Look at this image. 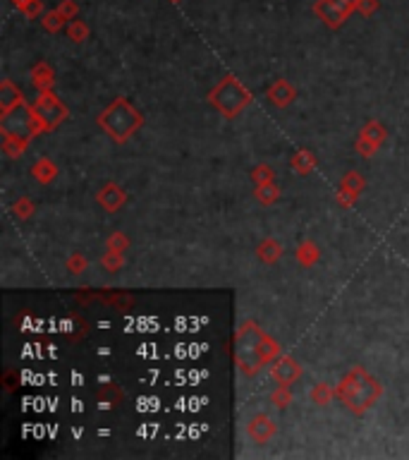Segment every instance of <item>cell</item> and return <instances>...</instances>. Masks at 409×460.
Segmentation results:
<instances>
[{"label":"cell","mask_w":409,"mask_h":460,"mask_svg":"<svg viewBox=\"0 0 409 460\" xmlns=\"http://www.w3.org/2000/svg\"><path fill=\"white\" fill-rule=\"evenodd\" d=\"M386 137H388L386 128H383L378 120H369L362 128V132H359V139L357 144H354V149H357L362 156H373V154L381 149V144L386 142Z\"/></svg>","instance_id":"ba28073f"},{"label":"cell","mask_w":409,"mask_h":460,"mask_svg":"<svg viewBox=\"0 0 409 460\" xmlns=\"http://www.w3.org/2000/svg\"><path fill=\"white\" fill-rule=\"evenodd\" d=\"M383 396V384L364 367H352L335 389V398L354 415H364Z\"/></svg>","instance_id":"7a4b0ae2"},{"label":"cell","mask_w":409,"mask_h":460,"mask_svg":"<svg viewBox=\"0 0 409 460\" xmlns=\"http://www.w3.org/2000/svg\"><path fill=\"white\" fill-rule=\"evenodd\" d=\"M65 22L67 19L62 17L60 14V10H48V12H43L41 14V24H43V29H46V32H51V34H58L60 32L62 27H65Z\"/></svg>","instance_id":"603a6c76"},{"label":"cell","mask_w":409,"mask_h":460,"mask_svg":"<svg viewBox=\"0 0 409 460\" xmlns=\"http://www.w3.org/2000/svg\"><path fill=\"white\" fill-rule=\"evenodd\" d=\"M12 211H14V216H17V219L24 221V219H29V216L34 214V204L29 199H19L17 204H14Z\"/></svg>","instance_id":"d6a6232c"},{"label":"cell","mask_w":409,"mask_h":460,"mask_svg":"<svg viewBox=\"0 0 409 460\" xmlns=\"http://www.w3.org/2000/svg\"><path fill=\"white\" fill-rule=\"evenodd\" d=\"M271 376L277 381V384L292 386L301 376V367H299V362H297L295 357L282 355V352H280V355H277L275 360L271 362Z\"/></svg>","instance_id":"9c48e42d"},{"label":"cell","mask_w":409,"mask_h":460,"mask_svg":"<svg viewBox=\"0 0 409 460\" xmlns=\"http://www.w3.org/2000/svg\"><path fill=\"white\" fill-rule=\"evenodd\" d=\"M173 3H177V0H173Z\"/></svg>","instance_id":"d590c367"},{"label":"cell","mask_w":409,"mask_h":460,"mask_svg":"<svg viewBox=\"0 0 409 460\" xmlns=\"http://www.w3.org/2000/svg\"><path fill=\"white\" fill-rule=\"evenodd\" d=\"M292 168H295L299 175H309L316 168V156L311 152H299L292 156Z\"/></svg>","instance_id":"44dd1931"},{"label":"cell","mask_w":409,"mask_h":460,"mask_svg":"<svg viewBox=\"0 0 409 460\" xmlns=\"http://www.w3.org/2000/svg\"><path fill=\"white\" fill-rule=\"evenodd\" d=\"M32 175H34V180H36V182H41V185H48V182L55 180L58 166L51 161V158H38V161L32 166Z\"/></svg>","instance_id":"e0dca14e"},{"label":"cell","mask_w":409,"mask_h":460,"mask_svg":"<svg viewBox=\"0 0 409 460\" xmlns=\"http://www.w3.org/2000/svg\"><path fill=\"white\" fill-rule=\"evenodd\" d=\"M32 84L36 91H51L55 84V72L48 62H38L32 67Z\"/></svg>","instance_id":"9a60e30c"},{"label":"cell","mask_w":409,"mask_h":460,"mask_svg":"<svg viewBox=\"0 0 409 460\" xmlns=\"http://www.w3.org/2000/svg\"><path fill=\"white\" fill-rule=\"evenodd\" d=\"M96 199H99V204L103 206L106 211L115 214V211H120L125 204H127V192H125L120 185H115V182H106V185L99 190V195H96Z\"/></svg>","instance_id":"7c38bea8"},{"label":"cell","mask_w":409,"mask_h":460,"mask_svg":"<svg viewBox=\"0 0 409 460\" xmlns=\"http://www.w3.org/2000/svg\"><path fill=\"white\" fill-rule=\"evenodd\" d=\"M247 434H249V439L254 444L264 446V444H269L271 439L277 434V424H275V420L269 417V415L259 413L249 420V424H247Z\"/></svg>","instance_id":"30bf717a"},{"label":"cell","mask_w":409,"mask_h":460,"mask_svg":"<svg viewBox=\"0 0 409 460\" xmlns=\"http://www.w3.org/2000/svg\"><path fill=\"white\" fill-rule=\"evenodd\" d=\"M333 398H335V391L330 389L328 384H316L314 391H311V400H314L316 405H328Z\"/></svg>","instance_id":"83f0119b"},{"label":"cell","mask_w":409,"mask_h":460,"mask_svg":"<svg viewBox=\"0 0 409 460\" xmlns=\"http://www.w3.org/2000/svg\"><path fill=\"white\" fill-rule=\"evenodd\" d=\"M41 12H43V3H41V0H32V3H29L27 8L22 10V14L27 19H36Z\"/></svg>","instance_id":"836d02e7"},{"label":"cell","mask_w":409,"mask_h":460,"mask_svg":"<svg viewBox=\"0 0 409 460\" xmlns=\"http://www.w3.org/2000/svg\"><path fill=\"white\" fill-rule=\"evenodd\" d=\"M266 94H269V99L277 106V108H287V106H290L292 101L297 99V89L287 80H275L269 86V91H266Z\"/></svg>","instance_id":"4fadbf2b"},{"label":"cell","mask_w":409,"mask_h":460,"mask_svg":"<svg viewBox=\"0 0 409 460\" xmlns=\"http://www.w3.org/2000/svg\"><path fill=\"white\" fill-rule=\"evenodd\" d=\"M256 254H259V259L264 261V264H275L282 256V245L275 237H266V240L256 247Z\"/></svg>","instance_id":"ac0fdd59"},{"label":"cell","mask_w":409,"mask_h":460,"mask_svg":"<svg viewBox=\"0 0 409 460\" xmlns=\"http://www.w3.org/2000/svg\"><path fill=\"white\" fill-rule=\"evenodd\" d=\"M0 132H3V137L34 139L36 134L46 132V125H43L41 118H38L34 106L22 104V106H17V108L10 110V113H3V118H0Z\"/></svg>","instance_id":"5b68a950"},{"label":"cell","mask_w":409,"mask_h":460,"mask_svg":"<svg viewBox=\"0 0 409 460\" xmlns=\"http://www.w3.org/2000/svg\"><path fill=\"white\" fill-rule=\"evenodd\" d=\"M91 29L86 22H82V19H72V22H67V36H70V41L75 43H84L86 38H89Z\"/></svg>","instance_id":"cb8c5ba5"},{"label":"cell","mask_w":409,"mask_h":460,"mask_svg":"<svg viewBox=\"0 0 409 460\" xmlns=\"http://www.w3.org/2000/svg\"><path fill=\"white\" fill-rule=\"evenodd\" d=\"M34 110H36L38 118L43 120V125H46V132H53V130H55L58 125L70 115L67 106L62 104L55 94H53V89L51 91H38V99L34 101Z\"/></svg>","instance_id":"52a82bcc"},{"label":"cell","mask_w":409,"mask_h":460,"mask_svg":"<svg viewBox=\"0 0 409 460\" xmlns=\"http://www.w3.org/2000/svg\"><path fill=\"white\" fill-rule=\"evenodd\" d=\"M297 259H299V264L306 266V269H311L314 264H319V259H321L319 245H316V242H311V240L301 242L299 250H297Z\"/></svg>","instance_id":"d6986e66"},{"label":"cell","mask_w":409,"mask_h":460,"mask_svg":"<svg viewBox=\"0 0 409 460\" xmlns=\"http://www.w3.org/2000/svg\"><path fill=\"white\" fill-rule=\"evenodd\" d=\"M58 10H60V14L67 19V22H72V19H77V12H79V5H77L75 0H62V3L58 5Z\"/></svg>","instance_id":"1f68e13d"},{"label":"cell","mask_w":409,"mask_h":460,"mask_svg":"<svg viewBox=\"0 0 409 460\" xmlns=\"http://www.w3.org/2000/svg\"><path fill=\"white\" fill-rule=\"evenodd\" d=\"M24 104V96L12 80H3L0 84V113H10L12 108Z\"/></svg>","instance_id":"5bb4252c"},{"label":"cell","mask_w":409,"mask_h":460,"mask_svg":"<svg viewBox=\"0 0 409 460\" xmlns=\"http://www.w3.org/2000/svg\"><path fill=\"white\" fill-rule=\"evenodd\" d=\"M254 195L261 204H275V202L280 199V187L275 185V180H271V182H264V185H256Z\"/></svg>","instance_id":"ffe728a7"},{"label":"cell","mask_w":409,"mask_h":460,"mask_svg":"<svg viewBox=\"0 0 409 460\" xmlns=\"http://www.w3.org/2000/svg\"><path fill=\"white\" fill-rule=\"evenodd\" d=\"M99 125L115 144H125L134 137L144 125L141 113L125 96H118L110 106H106L99 115Z\"/></svg>","instance_id":"3957f363"},{"label":"cell","mask_w":409,"mask_h":460,"mask_svg":"<svg viewBox=\"0 0 409 460\" xmlns=\"http://www.w3.org/2000/svg\"><path fill=\"white\" fill-rule=\"evenodd\" d=\"M271 403L275 405V408H287V405L292 403L290 386H282V384H277V389L271 394Z\"/></svg>","instance_id":"f1b7e54d"},{"label":"cell","mask_w":409,"mask_h":460,"mask_svg":"<svg viewBox=\"0 0 409 460\" xmlns=\"http://www.w3.org/2000/svg\"><path fill=\"white\" fill-rule=\"evenodd\" d=\"M364 187H367V180H364V178L359 175L357 171H349L347 175L340 180V197H338V202L343 206H352L354 202L359 199V195L364 192Z\"/></svg>","instance_id":"8fae6325"},{"label":"cell","mask_w":409,"mask_h":460,"mask_svg":"<svg viewBox=\"0 0 409 460\" xmlns=\"http://www.w3.org/2000/svg\"><path fill=\"white\" fill-rule=\"evenodd\" d=\"M96 400H99L103 408H115L125 400V391L118 384H103L96 391Z\"/></svg>","instance_id":"2e32d148"},{"label":"cell","mask_w":409,"mask_h":460,"mask_svg":"<svg viewBox=\"0 0 409 460\" xmlns=\"http://www.w3.org/2000/svg\"><path fill=\"white\" fill-rule=\"evenodd\" d=\"M378 8H381L378 0H359L357 3V12L362 14V17H373V14L378 12Z\"/></svg>","instance_id":"4dcf8cb0"},{"label":"cell","mask_w":409,"mask_h":460,"mask_svg":"<svg viewBox=\"0 0 409 460\" xmlns=\"http://www.w3.org/2000/svg\"><path fill=\"white\" fill-rule=\"evenodd\" d=\"M29 142H32V139H27V137H5L3 139V152L8 154L10 158H17L27 152Z\"/></svg>","instance_id":"7402d4cb"},{"label":"cell","mask_w":409,"mask_h":460,"mask_svg":"<svg viewBox=\"0 0 409 460\" xmlns=\"http://www.w3.org/2000/svg\"><path fill=\"white\" fill-rule=\"evenodd\" d=\"M208 104H211L223 118L232 120L251 104V91L247 89L237 77L227 75L208 91Z\"/></svg>","instance_id":"277c9868"},{"label":"cell","mask_w":409,"mask_h":460,"mask_svg":"<svg viewBox=\"0 0 409 460\" xmlns=\"http://www.w3.org/2000/svg\"><path fill=\"white\" fill-rule=\"evenodd\" d=\"M280 355V346L256 322H242L235 336V365L240 374L256 376Z\"/></svg>","instance_id":"6da1fadb"},{"label":"cell","mask_w":409,"mask_h":460,"mask_svg":"<svg viewBox=\"0 0 409 460\" xmlns=\"http://www.w3.org/2000/svg\"><path fill=\"white\" fill-rule=\"evenodd\" d=\"M106 247H108V250H115V252H127L129 237L125 235V232L115 230V232H110V237H108V242H106Z\"/></svg>","instance_id":"f546056e"},{"label":"cell","mask_w":409,"mask_h":460,"mask_svg":"<svg viewBox=\"0 0 409 460\" xmlns=\"http://www.w3.org/2000/svg\"><path fill=\"white\" fill-rule=\"evenodd\" d=\"M101 264H103V269L110 271V274H118V271H123V266H125V252L108 250L103 254V259H101Z\"/></svg>","instance_id":"d4e9b609"},{"label":"cell","mask_w":409,"mask_h":460,"mask_svg":"<svg viewBox=\"0 0 409 460\" xmlns=\"http://www.w3.org/2000/svg\"><path fill=\"white\" fill-rule=\"evenodd\" d=\"M249 178L254 180V185H264V182H271L275 178V171H273L269 163H259L256 168H251Z\"/></svg>","instance_id":"4316f807"},{"label":"cell","mask_w":409,"mask_h":460,"mask_svg":"<svg viewBox=\"0 0 409 460\" xmlns=\"http://www.w3.org/2000/svg\"><path fill=\"white\" fill-rule=\"evenodd\" d=\"M67 271H70V274H84L86 269H89V259H86L84 254H82V252H72L70 256H67Z\"/></svg>","instance_id":"484cf974"},{"label":"cell","mask_w":409,"mask_h":460,"mask_svg":"<svg viewBox=\"0 0 409 460\" xmlns=\"http://www.w3.org/2000/svg\"><path fill=\"white\" fill-rule=\"evenodd\" d=\"M359 0H316L314 14L330 29H340L354 12Z\"/></svg>","instance_id":"8992f818"},{"label":"cell","mask_w":409,"mask_h":460,"mask_svg":"<svg viewBox=\"0 0 409 460\" xmlns=\"http://www.w3.org/2000/svg\"><path fill=\"white\" fill-rule=\"evenodd\" d=\"M29 3H32V0H12V5H14V8H17V10H19V12H22V10H24V8H27V5H29Z\"/></svg>","instance_id":"e575fe53"}]
</instances>
